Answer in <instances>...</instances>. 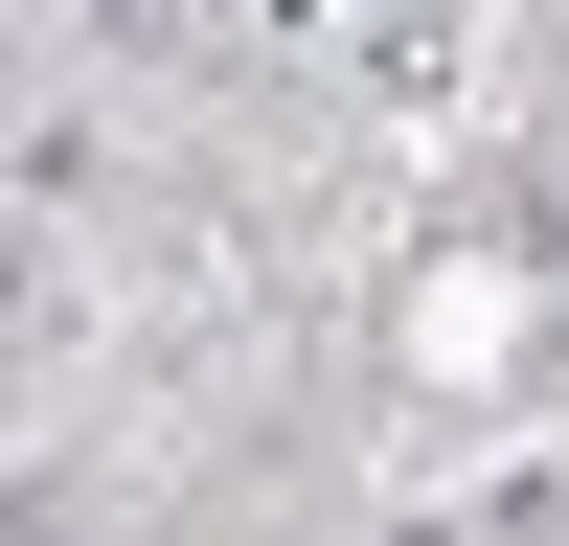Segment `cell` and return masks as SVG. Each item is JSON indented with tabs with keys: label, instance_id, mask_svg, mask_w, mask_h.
Here are the masks:
<instances>
[{
	"label": "cell",
	"instance_id": "6da1fadb",
	"mask_svg": "<svg viewBox=\"0 0 569 546\" xmlns=\"http://www.w3.org/2000/svg\"><path fill=\"white\" fill-rule=\"evenodd\" d=\"M0 342H46V228L0 205Z\"/></svg>",
	"mask_w": 569,
	"mask_h": 546
}]
</instances>
